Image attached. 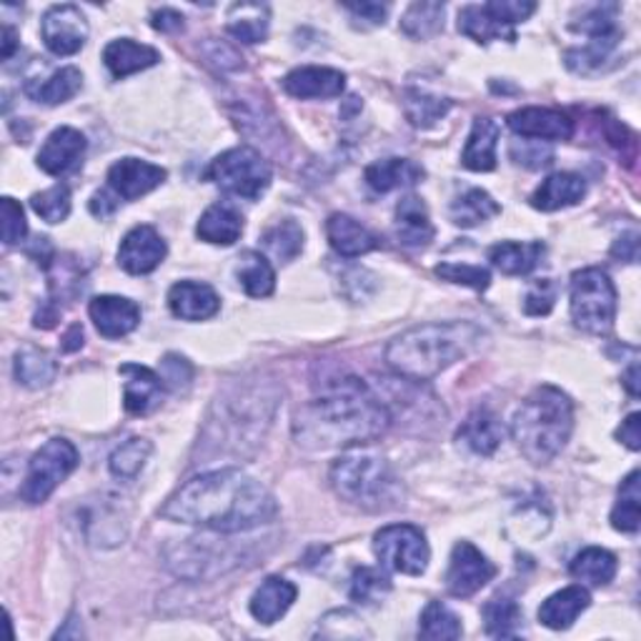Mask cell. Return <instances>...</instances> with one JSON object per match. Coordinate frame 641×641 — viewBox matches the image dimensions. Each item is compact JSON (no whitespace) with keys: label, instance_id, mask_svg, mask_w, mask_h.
Returning a JSON list of instances; mask_svg holds the SVG:
<instances>
[{"label":"cell","instance_id":"16","mask_svg":"<svg viewBox=\"0 0 641 641\" xmlns=\"http://www.w3.org/2000/svg\"><path fill=\"white\" fill-rule=\"evenodd\" d=\"M88 314L98 334L106 338L128 336L140 324V306L126 296H96L91 301Z\"/></svg>","mask_w":641,"mask_h":641},{"label":"cell","instance_id":"28","mask_svg":"<svg viewBox=\"0 0 641 641\" xmlns=\"http://www.w3.org/2000/svg\"><path fill=\"white\" fill-rule=\"evenodd\" d=\"M456 439L474 451V454L492 456L494 451L502 446L504 427L496 413H492L488 409H476L474 413H469V419L464 423H461Z\"/></svg>","mask_w":641,"mask_h":641},{"label":"cell","instance_id":"15","mask_svg":"<svg viewBox=\"0 0 641 641\" xmlns=\"http://www.w3.org/2000/svg\"><path fill=\"white\" fill-rule=\"evenodd\" d=\"M508 128L522 138H536L549 144V140H569L574 134V124L561 111L551 108H522L508 116Z\"/></svg>","mask_w":641,"mask_h":641},{"label":"cell","instance_id":"54","mask_svg":"<svg viewBox=\"0 0 641 641\" xmlns=\"http://www.w3.org/2000/svg\"><path fill=\"white\" fill-rule=\"evenodd\" d=\"M160 379H164L166 389H174V391L186 389V386L193 379V369L183 356L168 354L164 361H160Z\"/></svg>","mask_w":641,"mask_h":641},{"label":"cell","instance_id":"55","mask_svg":"<svg viewBox=\"0 0 641 641\" xmlns=\"http://www.w3.org/2000/svg\"><path fill=\"white\" fill-rule=\"evenodd\" d=\"M617 439L631 451L641 449V413L634 411L621 421V427L617 429Z\"/></svg>","mask_w":641,"mask_h":641},{"label":"cell","instance_id":"21","mask_svg":"<svg viewBox=\"0 0 641 641\" xmlns=\"http://www.w3.org/2000/svg\"><path fill=\"white\" fill-rule=\"evenodd\" d=\"M160 61V53L154 49V45L146 43H136L134 38H118L106 45L103 51V63L111 71L113 78H128L138 71H146L150 65H156Z\"/></svg>","mask_w":641,"mask_h":641},{"label":"cell","instance_id":"39","mask_svg":"<svg viewBox=\"0 0 641 641\" xmlns=\"http://www.w3.org/2000/svg\"><path fill=\"white\" fill-rule=\"evenodd\" d=\"M229 33L241 43H261L269 33V6L235 3L229 11Z\"/></svg>","mask_w":641,"mask_h":641},{"label":"cell","instance_id":"23","mask_svg":"<svg viewBox=\"0 0 641 641\" xmlns=\"http://www.w3.org/2000/svg\"><path fill=\"white\" fill-rule=\"evenodd\" d=\"M396 235H399L403 246L411 249L429 246L433 235H437L429 219L427 203H423L419 196L401 198L399 206H396Z\"/></svg>","mask_w":641,"mask_h":641},{"label":"cell","instance_id":"44","mask_svg":"<svg viewBox=\"0 0 641 641\" xmlns=\"http://www.w3.org/2000/svg\"><path fill=\"white\" fill-rule=\"evenodd\" d=\"M464 634L461 619L441 601H429L427 609L421 611L419 637L429 641H454Z\"/></svg>","mask_w":641,"mask_h":641},{"label":"cell","instance_id":"32","mask_svg":"<svg viewBox=\"0 0 641 641\" xmlns=\"http://www.w3.org/2000/svg\"><path fill=\"white\" fill-rule=\"evenodd\" d=\"M621 41V33L619 35H593L587 38V43L581 45V49H571L564 55V61H567V69L579 73V75H591V73H599L607 69V63L614 59V51Z\"/></svg>","mask_w":641,"mask_h":641},{"label":"cell","instance_id":"52","mask_svg":"<svg viewBox=\"0 0 641 641\" xmlns=\"http://www.w3.org/2000/svg\"><path fill=\"white\" fill-rule=\"evenodd\" d=\"M0 206H3V243L6 246H15V243H21L28 233L23 206L13 201L11 196H6Z\"/></svg>","mask_w":641,"mask_h":641},{"label":"cell","instance_id":"41","mask_svg":"<svg viewBox=\"0 0 641 641\" xmlns=\"http://www.w3.org/2000/svg\"><path fill=\"white\" fill-rule=\"evenodd\" d=\"M639 508H641V488H639V469H634L624 481H621L614 512H611V526H614L617 532L637 534L641 524Z\"/></svg>","mask_w":641,"mask_h":641},{"label":"cell","instance_id":"59","mask_svg":"<svg viewBox=\"0 0 641 641\" xmlns=\"http://www.w3.org/2000/svg\"><path fill=\"white\" fill-rule=\"evenodd\" d=\"M116 196V193H113ZM113 196H108L106 191H101L91 198V213L93 216H98V219H106V216H111L113 211L118 209V201Z\"/></svg>","mask_w":641,"mask_h":641},{"label":"cell","instance_id":"27","mask_svg":"<svg viewBox=\"0 0 641 641\" xmlns=\"http://www.w3.org/2000/svg\"><path fill=\"white\" fill-rule=\"evenodd\" d=\"M589 605H591L589 591L574 584V587L556 591L544 601V605L539 607V621L546 629L564 631L589 609Z\"/></svg>","mask_w":641,"mask_h":641},{"label":"cell","instance_id":"8","mask_svg":"<svg viewBox=\"0 0 641 641\" xmlns=\"http://www.w3.org/2000/svg\"><path fill=\"white\" fill-rule=\"evenodd\" d=\"M78 449L69 439H51L35 451L31 464H28L21 498L25 504H43L65 479H69L75 466H78Z\"/></svg>","mask_w":641,"mask_h":641},{"label":"cell","instance_id":"42","mask_svg":"<svg viewBox=\"0 0 641 641\" xmlns=\"http://www.w3.org/2000/svg\"><path fill=\"white\" fill-rule=\"evenodd\" d=\"M261 246L281 263H291L304 251V229L294 221H279L261 235Z\"/></svg>","mask_w":641,"mask_h":641},{"label":"cell","instance_id":"50","mask_svg":"<svg viewBox=\"0 0 641 641\" xmlns=\"http://www.w3.org/2000/svg\"><path fill=\"white\" fill-rule=\"evenodd\" d=\"M484 11L496 23L514 28L516 23H524L536 11V3H529V0H492V3H484Z\"/></svg>","mask_w":641,"mask_h":641},{"label":"cell","instance_id":"45","mask_svg":"<svg viewBox=\"0 0 641 641\" xmlns=\"http://www.w3.org/2000/svg\"><path fill=\"white\" fill-rule=\"evenodd\" d=\"M124 518H120L118 512H113L108 504H101V506H93L91 514L83 518V534H86V539L91 544H118L124 542L126 536V524H120Z\"/></svg>","mask_w":641,"mask_h":641},{"label":"cell","instance_id":"25","mask_svg":"<svg viewBox=\"0 0 641 641\" xmlns=\"http://www.w3.org/2000/svg\"><path fill=\"white\" fill-rule=\"evenodd\" d=\"M298 597V589L284 577H269L251 597V614L261 624H276Z\"/></svg>","mask_w":641,"mask_h":641},{"label":"cell","instance_id":"37","mask_svg":"<svg viewBox=\"0 0 641 641\" xmlns=\"http://www.w3.org/2000/svg\"><path fill=\"white\" fill-rule=\"evenodd\" d=\"M451 221L461 229H474V225L486 223L488 219L502 213V206H498L492 196L481 188H469L466 193H461L454 203H451Z\"/></svg>","mask_w":641,"mask_h":641},{"label":"cell","instance_id":"5","mask_svg":"<svg viewBox=\"0 0 641 641\" xmlns=\"http://www.w3.org/2000/svg\"><path fill=\"white\" fill-rule=\"evenodd\" d=\"M332 484L338 496L369 512H386L399 504L401 484L389 461L371 449H351L332 466Z\"/></svg>","mask_w":641,"mask_h":641},{"label":"cell","instance_id":"17","mask_svg":"<svg viewBox=\"0 0 641 641\" xmlns=\"http://www.w3.org/2000/svg\"><path fill=\"white\" fill-rule=\"evenodd\" d=\"M346 88V75L324 65H306L291 71L284 78V91L294 98H336Z\"/></svg>","mask_w":641,"mask_h":641},{"label":"cell","instance_id":"22","mask_svg":"<svg viewBox=\"0 0 641 641\" xmlns=\"http://www.w3.org/2000/svg\"><path fill=\"white\" fill-rule=\"evenodd\" d=\"M498 136H502V128H498L496 120L479 116L474 120V126H471L464 154H461V164H464V168H469V171H476V174L494 171Z\"/></svg>","mask_w":641,"mask_h":641},{"label":"cell","instance_id":"29","mask_svg":"<svg viewBox=\"0 0 641 641\" xmlns=\"http://www.w3.org/2000/svg\"><path fill=\"white\" fill-rule=\"evenodd\" d=\"M364 178L376 193H389L396 188L417 186L423 178V168L411 158H383L366 168Z\"/></svg>","mask_w":641,"mask_h":641},{"label":"cell","instance_id":"51","mask_svg":"<svg viewBox=\"0 0 641 641\" xmlns=\"http://www.w3.org/2000/svg\"><path fill=\"white\" fill-rule=\"evenodd\" d=\"M556 294H559V288H556L551 279L534 281L529 294H526V298H524V311L529 316L551 314V308L556 304Z\"/></svg>","mask_w":641,"mask_h":641},{"label":"cell","instance_id":"20","mask_svg":"<svg viewBox=\"0 0 641 641\" xmlns=\"http://www.w3.org/2000/svg\"><path fill=\"white\" fill-rule=\"evenodd\" d=\"M326 235H328V243H332V249L344 259H358V256H364V253H371L374 249L381 246L379 235L371 233L364 223H358L346 213L328 216Z\"/></svg>","mask_w":641,"mask_h":641},{"label":"cell","instance_id":"56","mask_svg":"<svg viewBox=\"0 0 641 641\" xmlns=\"http://www.w3.org/2000/svg\"><path fill=\"white\" fill-rule=\"evenodd\" d=\"M183 21L186 18L178 11H174V8H160V11L154 13V21H150V25H154L160 33H178V31H183Z\"/></svg>","mask_w":641,"mask_h":641},{"label":"cell","instance_id":"13","mask_svg":"<svg viewBox=\"0 0 641 641\" xmlns=\"http://www.w3.org/2000/svg\"><path fill=\"white\" fill-rule=\"evenodd\" d=\"M166 241L154 225H136L134 231L126 233L118 249L120 269L134 273V276H144V273L156 271L166 259Z\"/></svg>","mask_w":641,"mask_h":641},{"label":"cell","instance_id":"2","mask_svg":"<svg viewBox=\"0 0 641 641\" xmlns=\"http://www.w3.org/2000/svg\"><path fill=\"white\" fill-rule=\"evenodd\" d=\"M391 427V411L358 379H346L294 417V439L308 451L374 444Z\"/></svg>","mask_w":641,"mask_h":641},{"label":"cell","instance_id":"49","mask_svg":"<svg viewBox=\"0 0 641 641\" xmlns=\"http://www.w3.org/2000/svg\"><path fill=\"white\" fill-rule=\"evenodd\" d=\"M439 279L449 281V284L469 286L474 291H486L492 284V273L484 266H471V263H441V266L433 269Z\"/></svg>","mask_w":641,"mask_h":641},{"label":"cell","instance_id":"48","mask_svg":"<svg viewBox=\"0 0 641 641\" xmlns=\"http://www.w3.org/2000/svg\"><path fill=\"white\" fill-rule=\"evenodd\" d=\"M31 209L49 223H63L71 216V188L65 183H55L43 193L31 198Z\"/></svg>","mask_w":641,"mask_h":641},{"label":"cell","instance_id":"36","mask_svg":"<svg viewBox=\"0 0 641 641\" xmlns=\"http://www.w3.org/2000/svg\"><path fill=\"white\" fill-rule=\"evenodd\" d=\"M13 366L18 383L28 386V389H43V386H49L55 379V374H59V364L53 361V356L35 346H23L21 351L15 354Z\"/></svg>","mask_w":641,"mask_h":641},{"label":"cell","instance_id":"43","mask_svg":"<svg viewBox=\"0 0 641 641\" xmlns=\"http://www.w3.org/2000/svg\"><path fill=\"white\" fill-rule=\"evenodd\" d=\"M403 111H407V118L411 120V126L431 128L451 111V101L433 96V93L429 91L409 88L407 96H403Z\"/></svg>","mask_w":641,"mask_h":641},{"label":"cell","instance_id":"26","mask_svg":"<svg viewBox=\"0 0 641 641\" xmlns=\"http://www.w3.org/2000/svg\"><path fill=\"white\" fill-rule=\"evenodd\" d=\"M587 196V181L577 174H554L542 181V186L536 188L532 196V206L539 211H561L569 209V206H577L581 198Z\"/></svg>","mask_w":641,"mask_h":641},{"label":"cell","instance_id":"4","mask_svg":"<svg viewBox=\"0 0 641 641\" xmlns=\"http://www.w3.org/2000/svg\"><path fill=\"white\" fill-rule=\"evenodd\" d=\"M574 431V403L556 386H539L514 413L512 437L522 454L536 466L561 454Z\"/></svg>","mask_w":641,"mask_h":641},{"label":"cell","instance_id":"62","mask_svg":"<svg viewBox=\"0 0 641 641\" xmlns=\"http://www.w3.org/2000/svg\"><path fill=\"white\" fill-rule=\"evenodd\" d=\"M15 51V31L11 25L3 28V59L8 61Z\"/></svg>","mask_w":641,"mask_h":641},{"label":"cell","instance_id":"47","mask_svg":"<svg viewBox=\"0 0 641 641\" xmlns=\"http://www.w3.org/2000/svg\"><path fill=\"white\" fill-rule=\"evenodd\" d=\"M389 591H391V579L386 577L383 571L371 569V567H358L351 577L348 597H351L356 605L371 607V605H379Z\"/></svg>","mask_w":641,"mask_h":641},{"label":"cell","instance_id":"10","mask_svg":"<svg viewBox=\"0 0 641 641\" xmlns=\"http://www.w3.org/2000/svg\"><path fill=\"white\" fill-rule=\"evenodd\" d=\"M496 577V567L471 542H459L451 551L446 589L451 597L469 599Z\"/></svg>","mask_w":641,"mask_h":641},{"label":"cell","instance_id":"61","mask_svg":"<svg viewBox=\"0 0 641 641\" xmlns=\"http://www.w3.org/2000/svg\"><path fill=\"white\" fill-rule=\"evenodd\" d=\"M621 381H624L627 391L637 399V396H639V364H631L629 371L624 374V379H621Z\"/></svg>","mask_w":641,"mask_h":641},{"label":"cell","instance_id":"19","mask_svg":"<svg viewBox=\"0 0 641 641\" xmlns=\"http://www.w3.org/2000/svg\"><path fill=\"white\" fill-rule=\"evenodd\" d=\"M168 306L171 314L183 320H209L221 311V298L209 284L198 281H178L168 291Z\"/></svg>","mask_w":641,"mask_h":641},{"label":"cell","instance_id":"24","mask_svg":"<svg viewBox=\"0 0 641 641\" xmlns=\"http://www.w3.org/2000/svg\"><path fill=\"white\" fill-rule=\"evenodd\" d=\"M198 239L213 246H233L243 233V216L233 203H213L203 211L201 221L196 225Z\"/></svg>","mask_w":641,"mask_h":641},{"label":"cell","instance_id":"9","mask_svg":"<svg viewBox=\"0 0 641 641\" xmlns=\"http://www.w3.org/2000/svg\"><path fill=\"white\" fill-rule=\"evenodd\" d=\"M374 551L386 569L407 574V577H421L431 559L427 536L419 526L411 524H391L376 532Z\"/></svg>","mask_w":641,"mask_h":641},{"label":"cell","instance_id":"60","mask_svg":"<svg viewBox=\"0 0 641 641\" xmlns=\"http://www.w3.org/2000/svg\"><path fill=\"white\" fill-rule=\"evenodd\" d=\"M63 341H65L63 344V351H75V348H81L83 346V328L78 324L71 326Z\"/></svg>","mask_w":641,"mask_h":641},{"label":"cell","instance_id":"7","mask_svg":"<svg viewBox=\"0 0 641 641\" xmlns=\"http://www.w3.org/2000/svg\"><path fill=\"white\" fill-rule=\"evenodd\" d=\"M206 178L213 181L221 191L256 201L271 186V166L256 148L239 146L221 154L206 171Z\"/></svg>","mask_w":641,"mask_h":641},{"label":"cell","instance_id":"30","mask_svg":"<svg viewBox=\"0 0 641 641\" xmlns=\"http://www.w3.org/2000/svg\"><path fill=\"white\" fill-rule=\"evenodd\" d=\"M544 253H546V246L542 241H526V243L504 241L488 249V261H492L498 271L506 273V276H526V273H532L536 266H539Z\"/></svg>","mask_w":641,"mask_h":641},{"label":"cell","instance_id":"3","mask_svg":"<svg viewBox=\"0 0 641 641\" xmlns=\"http://www.w3.org/2000/svg\"><path fill=\"white\" fill-rule=\"evenodd\" d=\"M486 334L471 320L421 324L396 336L386 348V364L411 381H429L461 358L474 354Z\"/></svg>","mask_w":641,"mask_h":641},{"label":"cell","instance_id":"40","mask_svg":"<svg viewBox=\"0 0 641 641\" xmlns=\"http://www.w3.org/2000/svg\"><path fill=\"white\" fill-rule=\"evenodd\" d=\"M444 3H429V0H419V3H411L407 8V13L401 18V31L407 33L413 41H427L441 33L444 28Z\"/></svg>","mask_w":641,"mask_h":641},{"label":"cell","instance_id":"46","mask_svg":"<svg viewBox=\"0 0 641 641\" xmlns=\"http://www.w3.org/2000/svg\"><path fill=\"white\" fill-rule=\"evenodd\" d=\"M154 454V444L148 439L134 437L120 444L108 459V469L116 479H136L144 471L146 461Z\"/></svg>","mask_w":641,"mask_h":641},{"label":"cell","instance_id":"34","mask_svg":"<svg viewBox=\"0 0 641 641\" xmlns=\"http://www.w3.org/2000/svg\"><path fill=\"white\" fill-rule=\"evenodd\" d=\"M617 556L607 549H599V546H589V549L574 556V561L569 564L571 577L587 581L591 587H607L617 577Z\"/></svg>","mask_w":641,"mask_h":641},{"label":"cell","instance_id":"18","mask_svg":"<svg viewBox=\"0 0 641 641\" xmlns=\"http://www.w3.org/2000/svg\"><path fill=\"white\" fill-rule=\"evenodd\" d=\"M118 374L126 379L124 403L128 413H134V417H144V413L158 407L160 396H164V389H166V383L158 374H154L148 366H140V364H124L118 369Z\"/></svg>","mask_w":641,"mask_h":641},{"label":"cell","instance_id":"31","mask_svg":"<svg viewBox=\"0 0 641 641\" xmlns=\"http://www.w3.org/2000/svg\"><path fill=\"white\" fill-rule=\"evenodd\" d=\"M83 88V75L73 65H65L61 71H53L49 78H33L25 83V96L45 106H59V103L71 101L75 93Z\"/></svg>","mask_w":641,"mask_h":641},{"label":"cell","instance_id":"6","mask_svg":"<svg viewBox=\"0 0 641 641\" xmlns=\"http://www.w3.org/2000/svg\"><path fill=\"white\" fill-rule=\"evenodd\" d=\"M571 320L584 334L605 336L617 320V288L601 269H581L571 276Z\"/></svg>","mask_w":641,"mask_h":641},{"label":"cell","instance_id":"38","mask_svg":"<svg viewBox=\"0 0 641 641\" xmlns=\"http://www.w3.org/2000/svg\"><path fill=\"white\" fill-rule=\"evenodd\" d=\"M522 621H524L522 609H518V605L512 597L498 593V597H494L492 601H486L484 629L488 637L516 639L518 634H522Z\"/></svg>","mask_w":641,"mask_h":641},{"label":"cell","instance_id":"14","mask_svg":"<svg viewBox=\"0 0 641 641\" xmlns=\"http://www.w3.org/2000/svg\"><path fill=\"white\" fill-rule=\"evenodd\" d=\"M83 154H86V136L78 128L63 126L55 128L53 134L45 138L43 148L38 150V168L49 176L69 174L71 168L81 164Z\"/></svg>","mask_w":641,"mask_h":641},{"label":"cell","instance_id":"58","mask_svg":"<svg viewBox=\"0 0 641 641\" xmlns=\"http://www.w3.org/2000/svg\"><path fill=\"white\" fill-rule=\"evenodd\" d=\"M346 11H351L358 18H366L374 25H381L383 18L389 15V6L381 3H346Z\"/></svg>","mask_w":641,"mask_h":641},{"label":"cell","instance_id":"12","mask_svg":"<svg viewBox=\"0 0 641 641\" xmlns=\"http://www.w3.org/2000/svg\"><path fill=\"white\" fill-rule=\"evenodd\" d=\"M166 168L140 158H120L108 168V188L116 198L136 201L166 181Z\"/></svg>","mask_w":641,"mask_h":641},{"label":"cell","instance_id":"33","mask_svg":"<svg viewBox=\"0 0 641 641\" xmlns=\"http://www.w3.org/2000/svg\"><path fill=\"white\" fill-rule=\"evenodd\" d=\"M235 276L249 296L266 298L276 288V271L271 261L259 251H243L235 263Z\"/></svg>","mask_w":641,"mask_h":641},{"label":"cell","instance_id":"57","mask_svg":"<svg viewBox=\"0 0 641 641\" xmlns=\"http://www.w3.org/2000/svg\"><path fill=\"white\" fill-rule=\"evenodd\" d=\"M611 256H617L627 263H634L639 259V233L631 231L621 235V239L614 243V249H611Z\"/></svg>","mask_w":641,"mask_h":641},{"label":"cell","instance_id":"11","mask_svg":"<svg viewBox=\"0 0 641 641\" xmlns=\"http://www.w3.org/2000/svg\"><path fill=\"white\" fill-rule=\"evenodd\" d=\"M41 35L53 55H75L88 41V21L78 6H53L43 15Z\"/></svg>","mask_w":641,"mask_h":641},{"label":"cell","instance_id":"35","mask_svg":"<svg viewBox=\"0 0 641 641\" xmlns=\"http://www.w3.org/2000/svg\"><path fill=\"white\" fill-rule=\"evenodd\" d=\"M459 33H464L471 41H476L481 45L492 43V41H516L514 28H506L502 23H496L492 15L484 11V6H466L461 8L459 13Z\"/></svg>","mask_w":641,"mask_h":641},{"label":"cell","instance_id":"53","mask_svg":"<svg viewBox=\"0 0 641 641\" xmlns=\"http://www.w3.org/2000/svg\"><path fill=\"white\" fill-rule=\"evenodd\" d=\"M512 158L526 168H544L551 164L554 154L549 146L542 144V140H514Z\"/></svg>","mask_w":641,"mask_h":641},{"label":"cell","instance_id":"1","mask_svg":"<svg viewBox=\"0 0 641 641\" xmlns=\"http://www.w3.org/2000/svg\"><path fill=\"white\" fill-rule=\"evenodd\" d=\"M276 514V498L269 488L241 469L198 474L160 508V516L168 522L201 526L216 534L253 532L271 524Z\"/></svg>","mask_w":641,"mask_h":641}]
</instances>
